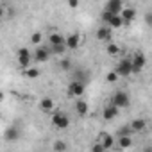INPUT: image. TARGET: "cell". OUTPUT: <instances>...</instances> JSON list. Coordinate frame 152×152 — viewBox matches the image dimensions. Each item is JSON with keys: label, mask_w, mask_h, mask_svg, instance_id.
Masks as SVG:
<instances>
[{"label": "cell", "mask_w": 152, "mask_h": 152, "mask_svg": "<svg viewBox=\"0 0 152 152\" xmlns=\"http://www.w3.org/2000/svg\"><path fill=\"white\" fill-rule=\"evenodd\" d=\"M95 36H97L99 41H109V39H111V27H109V25H102V27H99Z\"/></svg>", "instance_id": "4fadbf2b"}, {"label": "cell", "mask_w": 152, "mask_h": 152, "mask_svg": "<svg viewBox=\"0 0 152 152\" xmlns=\"http://www.w3.org/2000/svg\"><path fill=\"white\" fill-rule=\"evenodd\" d=\"M54 100L50 99V97H43L41 100H39V109L41 111H45V113H48V111H52L54 109Z\"/></svg>", "instance_id": "e0dca14e"}, {"label": "cell", "mask_w": 152, "mask_h": 152, "mask_svg": "<svg viewBox=\"0 0 152 152\" xmlns=\"http://www.w3.org/2000/svg\"><path fill=\"white\" fill-rule=\"evenodd\" d=\"M52 148H54V150H66L68 145H66L64 141H56V143L52 145Z\"/></svg>", "instance_id": "4316f807"}, {"label": "cell", "mask_w": 152, "mask_h": 152, "mask_svg": "<svg viewBox=\"0 0 152 152\" xmlns=\"http://www.w3.org/2000/svg\"><path fill=\"white\" fill-rule=\"evenodd\" d=\"M20 127H16V125H11V127H7L6 129V132H4V140L6 141H16L18 138H20Z\"/></svg>", "instance_id": "7c38bea8"}, {"label": "cell", "mask_w": 152, "mask_h": 152, "mask_svg": "<svg viewBox=\"0 0 152 152\" xmlns=\"http://www.w3.org/2000/svg\"><path fill=\"white\" fill-rule=\"evenodd\" d=\"M120 16H122V20H124V25H129L132 20H136L138 13H136V9H132V7H124V9L120 11Z\"/></svg>", "instance_id": "30bf717a"}, {"label": "cell", "mask_w": 152, "mask_h": 152, "mask_svg": "<svg viewBox=\"0 0 152 152\" xmlns=\"http://www.w3.org/2000/svg\"><path fill=\"white\" fill-rule=\"evenodd\" d=\"M73 81H81V83L88 84L90 83V72L84 70V68H77L75 73H73Z\"/></svg>", "instance_id": "5bb4252c"}, {"label": "cell", "mask_w": 152, "mask_h": 152, "mask_svg": "<svg viewBox=\"0 0 152 152\" xmlns=\"http://www.w3.org/2000/svg\"><path fill=\"white\" fill-rule=\"evenodd\" d=\"M107 25H109L111 29H120V27L124 25V20H122V16H120V15H111V18H109V22H107Z\"/></svg>", "instance_id": "d6986e66"}, {"label": "cell", "mask_w": 152, "mask_h": 152, "mask_svg": "<svg viewBox=\"0 0 152 152\" xmlns=\"http://www.w3.org/2000/svg\"><path fill=\"white\" fill-rule=\"evenodd\" d=\"M23 73H25L27 79H38L39 77V68L38 66H27L23 70Z\"/></svg>", "instance_id": "ffe728a7"}, {"label": "cell", "mask_w": 152, "mask_h": 152, "mask_svg": "<svg viewBox=\"0 0 152 152\" xmlns=\"http://www.w3.org/2000/svg\"><path fill=\"white\" fill-rule=\"evenodd\" d=\"M102 147L107 150V148H113V145H115V138L111 136V134H102Z\"/></svg>", "instance_id": "7402d4cb"}, {"label": "cell", "mask_w": 152, "mask_h": 152, "mask_svg": "<svg viewBox=\"0 0 152 152\" xmlns=\"http://www.w3.org/2000/svg\"><path fill=\"white\" fill-rule=\"evenodd\" d=\"M111 104L116 106L118 109H125L131 106V97L127 91H115L113 93V99H111Z\"/></svg>", "instance_id": "6da1fadb"}, {"label": "cell", "mask_w": 152, "mask_h": 152, "mask_svg": "<svg viewBox=\"0 0 152 152\" xmlns=\"http://www.w3.org/2000/svg\"><path fill=\"white\" fill-rule=\"evenodd\" d=\"M91 150H93V152H104L106 148L102 147V143H95V145L91 147Z\"/></svg>", "instance_id": "1f68e13d"}, {"label": "cell", "mask_w": 152, "mask_h": 152, "mask_svg": "<svg viewBox=\"0 0 152 152\" xmlns=\"http://www.w3.org/2000/svg\"><path fill=\"white\" fill-rule=\"evenodd\" d=\"M6 16H7L9 20H13V18L16 16V9H15V7H9V9H6Z\"/></svg>", "instance_id": "f1b7e54d"}, {"label": "cell", "mask_w": 152, "mask_h": 152, "mask_svg": "<svg viewBox=\"0 0 152 152\" xmlns=\"http://www.w3.org/2000/svg\"><path fill=\"white\" fill-rule=\"evenodd\" d=\"M118 145H120V148H129V147L132 145V140H131V136H120V140H118Z\"/></svg>", "instance_id": "603a6c76"}, {"label": "cell", "mask_w": 152, "mask_h": 152, "mask_svg": "<svg viewBox=\"0 0 152 152\" xmlns=\"http://www.w3.org/2000/svg\"><path fill=\"white\" fill-rule=\"evenodd\" d=\"M106 81H107V83H116V81H118V75H116V72H115V70H113V72H107Z\"/></svg>", "instance_id": "d4e9b609"}, {"label": "cell", "mask_w": 152, "mask_h": 152, "mask_svg": "<svg viewBox=\"0 0 152 152\" xmlns=\"http://www.w3.org/2000/svg\"><path fill=\"white\" fill-rule=\"evenodd\" d=\"M48 52H50V56H63V54L66 52V45H64V43L50 45V47H48Z\"/></svg>", "instance_id": "ac0fdd59"}, {"label": "cell", "mask_w": 152, "mask_h": 152, "mask_svg": "<svg viewBox=\"0 0 152 152\" xmlns=\"http://www.w3.org/2000/svg\"><path fill=\"white\" fill-rule=\"evenodd\" d=\"M104 9L113 13V15H120V11L124 9V2H122V0H107Z\"/></svg>", "instance_id": "8fae6325"}, {"label": "cell", "mask_w": 152, "mask_h": 152, "mask_svg": "<svg viewBox=\"0 0 152 152\" xmlns=\"http://www.w3.org/2000/svg\"><path fill=\"white\" fill-rule=\"evenodd\" d=\"M118 113H120V109H118L116 106L107 104V106L102 109V118H104L106 122H111V120H115V118L118 116Z\"/></svg>", "instance_id": "ba28073f"}, {"label": "cell", "mask_w": 152, "mask_h": 152, "mask_svg": "<svg viewBox=\"0 0 152 152\" xmlns=\"http://www.w3.org/2000/svg\"><path fill=\"white\" fill-rule=\"evenodd\" d=\"M145 64H147V57H145V54L136 52L134 57L131 59V70H132V73H140V72L145 68Z\"/></svg>", "instance_id": "7a4b0ae2"}, {"label": "cell", "mask_w": 152, "mask_h": 152, "mask_svg": "<svg viewBox=\"0 0 152 152\" xmlns=\"http://www.w3.org/2000/svg\"><path fill=\"white\" fill-rule=\"evenodd\" d=\"M64 45H66V48L68 50H75V48H79V45H81V36L79 34H68V36H64Z\"/></svg>", "instance_id": "9c48e42d"}, {"label": "cell", "mask_w": 152, "mask_h": 152, "mask_svg": "<svg viewBox=\"0 0 152 152\" xmlns=\"http://www.w3.org/2000/svg\"><path fill=\"white\" fill-rule=\"evenodd\" d=\"M88 111H90V106H88V102L86 100H77L75 102V113L77 115H81V116H86L88 115Z\"/></svg>", "instance_id": "9a60e30c"}, {"label": "cell", "mask_w": 152, "mask_h": 152, "mask_svg": "<svg viewBox=\"0 0 152 152\" xmlns=\"http://www.w3.org/2000/svg\"><path fill=\"white\" fill-rule=\"evenodd\" d=\"M57 43H64V36L59 32H52L48 36V45H57Z\"/></svg>", "instance_id": "44dd1931"}, {"label": "cell", "mask_w": 152, "mask_h": 152, "mask_svg": "<svg viewBox=\"0 0 152 152\" xmlns=\"http://www.w3.org/2000/svg\"><path fill=\"white\" fill-rule=\"evenodd\" d=\"M32 59H34L38 64H39V63H47V61L50 59V52H48V48H45V47H38V48L34 50Z\"/></svg>", "instance_id": "52a82bcc"}, {"label": "cell", "mask_w": 152, "mask_h": 152, "mask_svg": "<svg viewBox=\"0 0 152 152\" xmlns=\"http://www.w3.org/2000/svg\"><path fill=\"white\" fill-rule=\"evenodd\" d=\"M52 125L56 127V129H66L68 125H70V118L64 115V113H54L52 115Z\"/></svg>", "instance_id": "5b68a950"}, {"label": "cell", "mask_w": 152, "mask_h": 152, "mask_svg": "<svg viewBox=\"0 0 152 152\" xmlns=\"http://www.w3.org/2000/svg\"><path fill=\"white\" fill-rule=\"evenodd\" d=\"M31 63H32V54H31V50H29V48H20V50H18V64L25 70L27 66H31Z\"/></svg>", "instance_id": "8992f818"}, {"label": "cell", "mask_w": 152, "mask_h": 152, "mask_svg": "<svg viewBox=\"0 0 152 152\" xmlns=\"http://www.w3.org/2000/svg\"><path fill=\"white\" fill-rule=\"evenodd\" d=\"M115 72L118 77H129V75L132 73L131 70V59H120L118 64L115 66Z\"/></svg>", "instance_id": "3957f363"}, {"label": "cell", "mask_w": 152, "mask_h": 152, "mask_svg": "<svg viewBox=\"0 0 152 152\" xmlns=\"http://www.w3.org/2000/svg\"><path fill=\"white\" fill-rule=\"evenodd\" d=\"M4 16H6V7L0 6V18H4Z\"/></svg>", "instance_id": "d6a6232c"}, {"label": "cell", "mask_w": 152, "mask_h": 152, "mask_svg": "<svg viewBox=\"0 0 152 152\" xmlns=\"http://www.w3.org/2000/svg\"><path fill=\"white\" fill-rule=\"evenodd\" d=\"M106 50H107L109 56H116V54L120 52V47H118L116 43H107V48H106Z\"/></svg>", "instance_id": "cb8c5ba5"}, {"label": "cell", "mask_w": 152, "mask_h": 152, "mask_svg": "<svg viewBox=\"0 0 152 152\" xmlns=\"http://www.w3.org/2000/svg\"><path fill=\"white\" fill-rule=\"evenodd\" d=\"M70 68H72V61H70L68 57H63V59H61V70L66 72V70H70Z\"/></svg>", "instance_id": "484cf974"}, {"label": "cell", "mask_w": 152, "mask_h": 152, "mask_svg": "<svg viewBox=\"0 0 152 152\" xmlns=\"http://www.w3.org/2000/svg\"><path fill=\"white\" fill-rule=\"evenodd\" d=\"M111 15H113V13H109V11H106V9H104V13H102V22H104L106 25H107V22H109Z\"/></svg>", "instance_id": "4dcf8cb0"}, {"label": "cell", "mask_w": 152, "mask_h": 152, "mask_svg": "<svg viewBox=\"0 0 152 152\" xmlns=\"http://www.w3.org/2000/svg\"><path fill=\"white\" fill-rule=\"evenodd\" d=\"M129 127H131L132 132H141V131L147 127V120H143V118H134Z\"/></svg>", "instance_id": "2e32d148"}, {"label": "cell", "mask_w": 152, "mask_h": 152, "mask_svg": "<svg viewBox=\"0 0 152 152\" xmlns=\"http://www.w3.org/2000/svg\"><path fill=\"white\" fill-rule=\"evenodd\" d=\"M84 90H86V84L81 81L72 79V83L68 84V95L70 97H81V95H84Z\"/></svg>", "instance_id": "277c9868"}, {"label": "cell", "mask_w": 152, "mask_h": 152, "mask_svg": "<svg viewBox=\"0 0 152 152\" xmlns=\"http://www.w3.org/2000/svg\"><path fill=\"white\" fill-rule=\"evenodd\" d=\"M41 38H43L41 32H34V34L31 36V41H32L34 45H39V43H41Z\"/></svg>", "instance_id": "83f0119b"}, {"label": "cell", "mask_w": 152, "mask_h": 152, "mask_svg": "<svg viewBox=\"0 0 152 152\" xmlns=\"http://www.w3.org/2000/svg\"><path fill=\"white\" fill-rule=\"evenodd\" d=\"M66 4L70 9H77L79 7V0H66Z\"/></svg>", "instance_id": "f546056e"}]
</instances>
